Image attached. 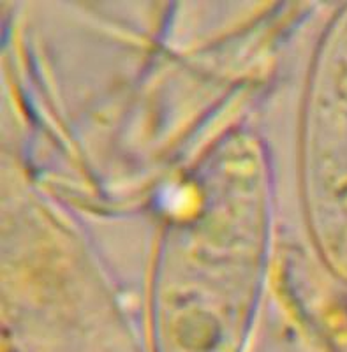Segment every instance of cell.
Here are the masks:
<instances>
[{"label": "cell", "mask_w": 347, "mask_h": 352, "mask_svg": "<svg viewBox=\"0 0 347 352\" xmlns=\"http://www.w3.org/2000/svg\"><path fill=\"white\" fill-rule=\"evenodd\" d=\"M323 99L330 157V245L339 266L347 272V14L339 21L328 50Z\"/></svg>", "instance_id": "1"}]
</instances>
